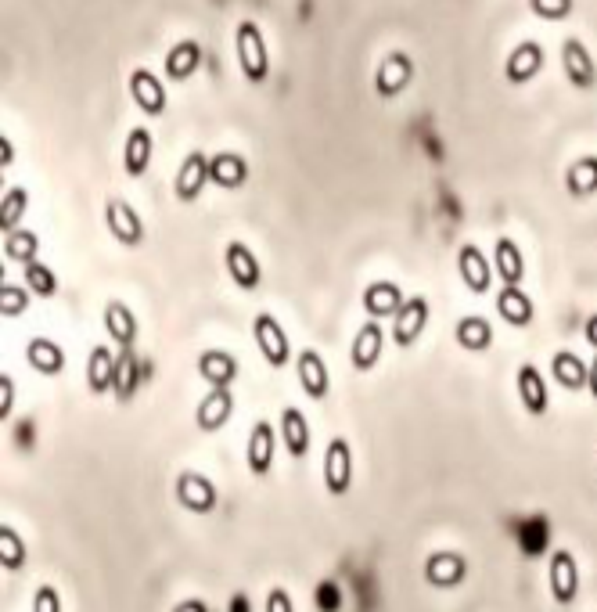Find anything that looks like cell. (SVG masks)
<instances>
[{
  "mask_svg": "<svg viewBox=\"0 0 597 612\" xmlns=\"http://www.w3.org/2000/svg\"><path fill=\"white\" fill-rule=\"evenodd\" d=\"M177 497H180V504H184L188 512H198V515L213 512V508H216L213 483H209L205 476H198V472H184V476L177 479Z\"/></svg>",
  "mask_w": 597,
  "mask_h": 612,
  "instance_id": "7c38bea8",
  "label": "cell"
},
{
  "mask_svg": "<svg viewBox=\"0 0 597 612\" xmlns=\"http://www.w3.org/2000/svg\"><path fill=\"white\" fill-rule=\"evenodd\" d=\"M299 386L306 389V396H310V400H324V396H328V389H331L328 364H324L317 350L299 353Z\"/></svg>",
  "mask_w": 597,
  "mask_h": 612,
  "instance_id": "2e32d148",
  "label": "cell"
},
{
  "mask_svg": "<svg viewBox=\"0 0 597 612\" xmlns=\"http://www.w3.org/2000/svg\"><path fill=\"white\" fill-rule=\"evenodd\" d=\"M0 148H4V166H8V162L15 159V148H11L8 141H0Z\"/></svg>",
  "mask_w": 597,
  "mask_h": 612,
  "instance_id": "681fc988",
  "label": "cell"
},
{
  "mask_svg": "<svg viewBox=\"0 0 597 612\" xmlns=\"http://www.w3.org/2000/svg\"><path fill=\"white\" fill-rule=\"evenodd\" d=\"M105 224L112 231V238L123 245H141L144 242V224L137 216L134 206H126L119 198H108L105 202Z\"/></svg>",
  "mask_w": 597,
  "mask_h": 612,
  "instance_id": "277c9868",
  "label": "cell"
},
{
  "mask_svg": "<svg viewBox=\"0 0 597 612\" xmlns=\"http://www.w3.org/2000/svg\"><path fill=\"white\" fill-rule=\"evenodd\" d=\"M281 432H285V443L292 458H306L310 454V425H306L303 411L285 407V414H281Z\"/></svg>",
  "mask_w": 597,
  "mask_h": 612,
  "instance_id": "f546056e",
  "label": "cell"
},
{
  "mask_svg": "<svg viewBox=\"0 0 597 612\" xmlns=\"http://www.w3.org/2000/svg\"><path fill=\"white\" fill-rule=\"evenodd\" d=\"M198 375L209 382V386H231L238 378V360L227 350H205L198 357Z\"/></svg>",
  "mask_w": 597,
  "mask_h": 612,
  "instance_id": "44dd1931",
  "label": "cell"
},
{
  "mask_svg": "<svg viewBox=\"0 0 597 612\" xmlns=\"http://www.w3.org/2000/svg\"><path fill=\"white\" fill-rule=\"evenodd\" d=\"M234 411V396L227 386H213V393L205 396L202 404H198V429L202 432H216L227 425V418H231Z\"/></svg>",
  "mask_w": 597,
  "mask_h": 612,
  "instance_id": "e0dca14e",
  "label": "cell"
},
{
  "mask_svg": "<svg viewBox=\"0 0 597 612\" xmlns=\"http://www.w3.org/2000/svg\"><path fill=\"white\" fill-rule=\"evenodd\" d=\"M105 328H108V335L119 342V350L137 342V317L126 303H108L105 306Z\"/></svg>",
  "mask_w": 597,
  "mask_h": 612,
  "instance_id": "484cf974",
  "label": "cell"
},
{
  "mask_svg": "<svg viewBox=\"0 0 597 612\" xmlns=\"http://www.w3.org/2000/svg\"><path fill=\"white\" fill-rule=\"evenodd\" d=\"M112 386H116V357H112V350H105V346H94L87 360V389L94 396H101Z\"/></svg>",
  "mask_w": 597,
  "mask_h": 612,
  "instance_id": "7402d4cb",
  "label": "cell"
},
{
  "mask_svg": "<svg viewBox=\"0 0 597 612\" xmlns=\"http://www.w3.org/2000/svg\"><path fill=\"white\" fill-rule=\"evenodd\" d=\"M562 62H565V76H569V83L576 90H590L597 83V69H594V58H590L587 44H580V40H565Z\"/></svg>",
  "mask_w": 597,
  "mask_h": 612,
  "instance_id": "52a82bcc",
  "label": "cell"
},
{
  "mask_svg": "<svg viewBox=\"0 0 597 612\" xmlns=\"http://www.w3.org/2000/svg\"><path fill=\"white\" fill-rule=\"evenodd\" d=\"M464 573H468V566H464V558L454 555V551H439V555L428 558V566H425L428 584H436V587H454V584H461Z\"/></svg>",
  "mask_w": 597,
  "mask_h": 612,
  "instance_id": "603a6c76",
  "label": "cell"
},
{
  "mask_svg": "<svg viewBox=\"0 0 597 612\" xmlns=\"http://www.w3.org/2000/svg\"><path fill=\"white\" fill-rule=\"evenodd\" d=\"M587 389H590V396L597 400V357L590 360V382H587Z\"/></svg>",
  "mask_w": 597,
  "mask_h": 612,
  "instance_id": "7dc6e473",
  "label": "cell"
},
{
  "mask_svg": "<svg viewBox=\"0 0 597 612\" xmlns=\"http://www.w3.org/2000/svg\"><path fill=\"white\" fill-rule=\"evenodd\" d=\"M544 69V51H540V44H533V40H526V44H518L515 51L508 54V62H504V76H508V83H529L536 76V72Z\"/></svg>",
  "mask_w": 597,
  "mask_h": 612,
  "instance_id": "5bb4252c",
  "label": "cell"
},
{
  "mask_svg": "<svg viewBox=\"0 0 597 612\" xmlns=\"http://www.w3.org/2000/svg\"><path fill=\"white\" fill-rule=\"evenodd\" d=\"M457 270H461V281L468 285V292H472V296L490 292L493 270H490V263H486V256H482L475 245H464V249H461V256H457Z\"/></svg>",
  "mask_w": 597,
  "mask_h": 612,
  "instance_id": "4fadbf2b",
  "label": "cell"
},
{
  "mask_svg": "<svg viewBox=\"0 0 597 612\" xmlns=\"http://www.w3.org/2000/svg\"><path fill=\"white\" fill-rule=\"evenodd\" d=\"M33 612H62V602H58V591L54 587H40L33 598Z\"/></svg>",
  "mask_w": 597,
  "mask_h": 612,
  "instance_id": "b9f144b4",
  "label": "cell"
},
{
  "mask_svg": "<svg viewBox=\"0 0 597 612\" xmlns=\"http://www.w3.org/2000/svg\"><path fill=\"white\" fill-rule=\"evenodd\" d=\"M403 303H407V299H403V292L393 285V281H375V285H367V292H364V310L371 317H378V321H382V317H396Z\"/></svg>",
  "mask_w": 597,
  "mask_h": 612,
  "instance_id": "ffe728a7",
  "label": "cell"
},
{
  "mask_svg": "<svg viewBox=\"0 0 597 612\" xmlns=\"http://www.w3.org/2000/svg\"><path fill=\"white\" fill-rule=\"evenodd\" d=\"M583 335H587V342H590V346H594V350H597V314L587 321V328H583Z\"/></svg>",
  "mask_w": 597,
  "mask_h": 612,
  "instance_id": "bcb514c9",
  "label": "cell"
},
{
  "mask_svg": "<svg viewBox=\"0 0 597 612\" xmlns=\"http://www.w3.org/2000/svg\"><path fill=\"white\" fill-rule=\"evenodd\" d=\"M36 252H40V238H36L33 231H11L4 234V256L15 263H33L36 260Z\"/></svg>",
  "mask_w": 597,
  "mask_h": 612,
  "instance_id": "e575fe53",
  "label": "cell"
},
{
  "mask_svg": "<svg viewBox=\"0 0 597 612\" xmlns=\"http://www.w3.org/2000/svg\"><path fill=\"white\" fill-rule=\"evenodd\" d=\"M457 342L472 353L490 350V342H493L490 321H482V317H464V321H457Z\"/></svg>",
  "mask_w": 597,
  "mask_h": 612,
  "instance_id": "836d02e7",
  "label": "cell"
},
{
  "mask_svg": "<svg viewBox=\"0 0 597 612\" xmlns=\"http://www.w3.org/2000/svg\"><path fill=\"white\" fill-rule=\"evenodd\" d=\"M551 371H554V378H558V386H565V389H583L590 382V368L583 364L580 357H576V353H569V350L554 353Z\"/></svg>",
  "mask_w": 597,
  "mask_h": 612,
  "instance_id": "1f68e13d",
  "label": "cell"
},
{
  "mask_svg": "<svg viewBox=\"0 0 597 612\" xmlns=\"http://www.w3.org/2000/svg\"><path fill=\"white\" fill-rule=\"evenodd\" d=\"M256 346H259V353L267 357L270 368H285L288 357H292L285 328H281V324H277V317H270V314L256 317Z\"/></svg>",
  "mask_w": 597,
  "mask_h": 612,
  "instance_id": "3957f363",
  "label": "cell"
},
{
  "mask_svg": "<svg viewBox=\"0 0 597 612\" xmlns=\"http://www.w3.org/2000/svg\"><path fill=\"white\" fill-rule=\"evenodd\" d=\"M324 486H328V494H346L353 486V450L342 436H335L324 454Z\"/></svg>",
  "mask_w": 597,
  "mask_h": 612,
  "instance_id": "7a4b0ae2",
  "label": "cell"
},
{
  "mask_svg": "<svg viewBox=\"0 0 597 612\" xmlns=\"http://www.w3.org/2000/svg\"><path fill=\"white\" fill-rule=\"evenodd\" d=\"M234 44H238V65L245 72L249 83H263L270 72V54L263 44V33H259L256 22H241L238 33H234Z\"/></svg>",
  "mask_w": 597,
  "mask_h": 612,
  "instance_id": "6da1fadb",
  "label": "cell"
},
{
  "mask_svg": "<svg viewBox=\"0 0 597 612\" xmlns=\"http://www.w3.org/2000/svg\"><path fill=\"white\" fill-rule=\"evenodd\" d=\"M26 360H29V368H36L40 375H62L65 350L51 339H33L26 350Z\"/></svg>",
  "mask_w": 597,
  "mask_h": 612,
  "instance_id": "83f0119b",
  "label": "cell"
},
{
  "mask_svg": "<svg viewBox=\"0 0 597 612\" xmlns=\"http://www.w3.org/2000/svg\"><path fill=\"white\" fill-rule=\"evenodd\" d=\"M26 285L33 288L40 299H51L58 292V278H54V270L47 263H26Z\"/></svg>",
  "mask_w": 597,
  "mask_h": 612,
  "instance_id": "f35d334b",
  "label": "cell"
},
{
  "mask_svg": "<svg viewBox=\"0 0 597 612\" xmlns=\"http://www.w3.org/2000/svg\"><path fill=\"white\" fill-rule=\"evenodd\" d=\"M173 612H209V609H205V605H202V602H195V598H191V602L177 605V609H173Z\"/></svg>",
  "mask_w": 597,
  "mask_h": 612,
  "instance_id": "c3c4849f",
  "label": "cell"
},
{
  "mask_svg": "<svg viewBox=\"0 0 597 612\" xmlns=\"http://www.w3.org/2000/svg\"><path fill=\"white\" fill-rule=\"evenodd\" d=\"M529 8H533V15L547 18V22H558V18L572 11V0H529Z\"/></svg>",
  "mask_w": 597,
  "mask_h": 612,
  "instance_id": "60d3db41",
  "label": "cell"
},
{
  "mask_svg": "<svg viewBox=\"0 0 597 612\" xmlns=\"http://www.w3.org/2000/svg\"><path fill=\"white\" fill-rule=\"evenodd\" d=\"M209 180H213L216 188H227V191L241 188L249 180V162L234 152H216L209 159Z\"/></svg>",
  "mask_w": 597,
  "mask_h": 612,
  "instance_id": "ac0fdd59",
  "label": "cell"
},
{
  "mask_svg": "<svg viewBox=\"0 0 597 612\" xmlns=\"http://www.w3.org/2000/svg\"><path fill=\"white\" fill-rule=\"evenodd\" d=\"M26 202H29V191L26 188H11L0 202V231L11 234L18 231V220L26 216Z\"/></svg>",
  "mask_w": 597,
  "mask_h": 612,
  "instance_id": "d590c367",
  "label": "cell"
},
{
  "mask_svg": "<svg viewBox=\"0 0 597 612\" xmlns=\"http://www.w3.org/2000/svg\"><path fill=\"white\" fill-rule=\"evenodd\" d=\"M198 62H202L198 40H180L170 51V58H166V72H170V80H188L191 72L198 69Z\"/></svg>",
  "mask_w": 597,
  "mask_h": 612,
  "instance_id": "d6a6232c",
  "label": "cell"
},
{
  "mask_svg": "<svg viewBox=\"0 0 597 612\" xmlns=\"http://www.w3.org/2000/svg\"><path fill=\"white\" fill-rule=\"evenodd\" d=\"M11 400H15V386H11L8 375H0V418L11 414Z\"/></svg>",
  "mask_w": 597,
  "mask_h": 612,
  "instance_id": "ee69618b",
  "label": "cell"
},
{
  "mask_svg": "<svg viewBox=\"0 0 597 612\" xmlns=\"http://www.w3.org/2000/svg\"><path fill=\"white\" fill-rule=\"evenodd\" d=\"M518 396H522V404H526L529 414L547 411V386L533 364H522V368H518Z\"/></svg>",
  "mask_w": 597,
  "mask_h": 612,
  "instance_id": "f1b7e54d",
  "label": "cell"
},
{
  "mask_svg": "<svg viewBox=\"0 0 597 612\" xmlns=\"http://www.w3.org/2000/svg\"><path fill=\"white\" fill-rule=\"evenodd\" d=\"M152 148H155V141L144 126H137V130L126 134V148H123L126 177H144V173H148V166H152Z\"/></svg>",
  "mask_w": 597,
  "mask_h": 612,
  "instance_id": "d6986e66",
  "label": "cell"
},
{
  "mask_svg": "<svg viewBox=\"0 0 597 612\" xmlns=\"http://www.w3.org/2000/svg\"><path fill=\"white\" fill-rule=\"evenodd\" d=\"M234 612H249V602H245V598H234Z\"/></svg>",
  "mask_w": 597,
  "mask_h": 612,
  "instance_id": "f907efd6",
  "label": "cell"
},
{
  "mask_svg": "<svg viewBox=\"0 0 597 612\" xmlns=\"http://www.w3.org/2000/svg\"><path fill=\"white\" fill-rule=\"evenodd\" d=\"M382 350H385V332H382V324L375 321H367L364 328L357 332V339H353V368L357 371H371L382 360Z\"/></svg>",
  "mask_w": 597,
  "mask_h": 612,
  "instance_id": "9c48e42d",
  "label": "cell"
},
{
  "mask_svg": "<svg viewBox=\"0 0 597 612\" xmlns=\"http://www.w3.org/2000/svg\"><path fill=\"white\" fill-rule=\"evenodd\" d=\"M317 602H321V609H339V591H335V584H321V591H317Z\"/></svg>",
  "mask_w": 597,
  "mask_h": 612,
  "instance_id": "f6af8a7d",
  "label": "cell"
},
{
  "mask_svg": "<svg viewBox=\"0 0 597 612\" xmlns=\"http://www.w3.org/2000/svg\"><path fill=\"white\" fill-rule=\"evenodd\" d=\"M137 382H141V375H137V353L134 346H123L116 357V400L119 404H130L137 393Z\"/></svg>",
  "mask_w": 597,
  "mask_h": 612,
  "instance_id": "4dcf8cb0",
  "label": "cell"
},
{
  "mask_svg": "<svg viewBox=\"0 0 597 612\" xmlns=\"http://www.w3.org/2000/svg\"><path fill=\"white\" fill-rule=\"evenodd\" d=\"M569 191L572 195H594L597 191V155H587L569 170Z\"/></svg>",
  "mask_w": 597,
  "mask_h": 612,
  "instance_id": "8d00e7d4",
  "label": "cell"
},
{
  "mask_svg": "<svg viewBox=\"0 0 597 612\" xmlns=\"http://www.w3.org/2000/svg\"><path fill=\"white\" fill-rule=\"evenodd\" d=\"M270 465H274V429H270V422H256V429L249 436L252 476H267Z\"/></svg>",
  "mask_w": 597,
  "mask_h": 612,
  "instance_id": "d4e9b609",
  "label": "cell"
},
{
  "mask_svg": "<svg viewBox=\"0 0 597 612\" xmlns=\"http://www.w3.org/2000/svg\"><path fill=\"white\" fill-rule=\"evenodd\" d=\"M26 562V544L11 526H0V566L4 569H22Z\"/></svg>",
  "mask_w": 597,
  "mask_h": 612,
  "instance_id": "74e56055",
  "label": "cell"
},
{
  "mask_svg": "<svg viewBox=\"0 0 597 612\" xmlns=\"http://www.w3.org/2000/svg\"><path fill=\"white\" fill-rule=\"evenodd\" d=\"M227 270H231L234 285H238L241 292H256L259 281H263V270H259L256 256H252L249 245H241V242L227 245Z\"/></svg>",
  "mask_w": 597,
  "mask_h": 612,
  "instance_id": "8fae6325",
  "label": "cell"
},
{
  "mask_svg": "<svg viewBox=\"0 0 597 612\" xmlns=\"http://www.w3.org/2000/svg\"><path fill=\"white\" fill-rule=\"evenodd\" d=\"M205 184H209V159H205L202 152H191L177 173V198L184 206H188V202H198Z\"/></svg>",
  "mask_w": 597,
  "mask_h": 612,
  "instance_id": "9a60e30c",
  "label": "cell"
},
{
  "mask_svg": "<svg viewBox=\"0 0 597 612\" xmlns=\"http://www.w3.org/2000/svg\"><path fill=\"white\" fill-rule=\"evenodd\" d=\"M410 76H414V62H410L403 51H393L382 65H378V76H375L378 94H382V98H396V94L410 83Z\"/></svg>",
  "mask_w": 597,
  "mask_h": 612,
  "instance_id": "30bf717a",
  "label": "cell"
},
{
  "mask_svg": "<svg viewBox=\"0 0 597 612\" xmlns=\"http://www.w3.org/2000/svg\"><path fill=\"white\" fill-rule=\"evenodd\" d=\"M497 314L504 317L511 328H526V324H533V303H529V296L518 285H508L497 296Z\"/></svg>",
  "mask_w": 597,
  "mask_h": 612,
  "instance_id": "cb8c5ba5",
  "label": "cell"
},
{
  "mask_svg": "<svg viewBox=\"0 0 597 612\" xmlns=\"http://www.w3.org/2000/svg\"><path fill=\"white\" fill-rule=\"evenodd\" d=\"M425 324H428V299L425 296H414L407 299V303L400 306V314H396L393 321V339L396 346H414V342L421 339V332H425Z\"/></svg>",
  "mask_w": 597,
  "mask_h": 612,
  "instance_id": "5b68a950",
  "label": "cell"
},
{
  "mask_svg": "<svg viewBox=\"0 0 597 612\" xmlns=\"http://www.w3.org/2000/svg\"><path fill=\"white\" fill-rule=\"evenodd\" d=\"M493 267H497L500 281L504 285H518V281L526 278V260H522V252L511 238H497V252H493Z\"/></svg>",
  "mask_w": 597,
  "mask_h": 612,
  "instance_id": "4316f807",
  "label": "cell"
},
{
  "mask_svg": "<svg viewBox=\"0 0 597 612\" xmlns=\"http://www.w3.org/2000/svg\"><path fill=\"white\" fill-rule=\"evenodd\" d=\"M551 594L558 605L576 602V591H580V569H576V558L569 551H554L551 555Z\"/></svg>",
  "mask_w": 597,
  "mask_h": 612,
  "instance_id": "8992f818",
  "label": "cell"
},
{
  "mask_svg": "<svg viewBox=\"0 0 597 612\" xmlns=\"http://www.w3.org/2000/svg\"><path fill=\"white\" fill-rule=\"evenodd\" d=\"M267 612H292V598H288V591L274 587V591L267 594Z\"/></svg>",
  "mask_w": 597,
  "mask_h": 612,
  "instance_id": "7bdbcfd3",
  "label": "cell"
},
{
  "mask_svg": "<svg viewBox=\"0 0 597 612\" xmlns=\"http://www.w3.org/2000/svg\"><path fill=\"white\" fill-rule=\"evenodd\" d=\"M130 94H134L137 108H141L144 116H162L166 112V87L155 80V72L134 69V76H130Z\"/></svg>",
  "mask_w": 597,
  "mask_h": 612,
  "instance_id": "ba28073f",
  "label": "cell"
},
{
  "mask_svg": "<svg viewBox=\"0 0 597 612\" xmlns=\"http://www.w3.org/2000/svg\"><path fill=\"white\" fill-rule=\"evenodd\" d=\"M26 306H29V296L22 288H15V285L0 288V317H18Z\"/></svg>",
  "mask_w": 597,
  "mask_h": 612,
  "instance_id": "ab89813d",
  "label": "cell"
}]
</instances>
